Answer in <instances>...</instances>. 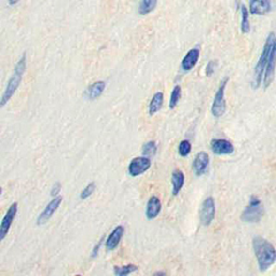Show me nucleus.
<instances>
[{
    "label": "nucleus",
    "instance_id": "obj_1",
    "mask_svg": "<svg viewBox=\"0 0 276 276\" xmlns=\"http://www.w3.org/2000/svg\"><path fill=\"white\" fill-rule=\"evenodd\" d=\"M253 248L261 272H264L275 263L276 249L268 240L261 236L254 237Z\"/></svg>",
    "mask_w": 276,
    "mask_h": 276
},
{
    "label": "nucleus",
    "instance_id": "obj_2",
    "mask_svg": "<svg viewBox=\"0 0 276 276\" xmlns=\"http://www.w3.org/2000/svg\"><path fill=\"white\" fill-rule=\"evenodd\" d=\"M25 71H26V54H23L21 56V59L17 61L11 78L8 81L6 90H4V92L1 96V101H0V107H3L4 105L12 98L14 93L16 92V90L18 89V87H20Z\"/></svg>",
    "mask_w": 276,
    "mask_h": 276
},
{
    "label": "nucleus",
    "instance_id": "obj_3",
    "mask_svg": "<svg viewBox=\"0 0 276 276\" xmlns=\"http://www.w3.org/2000/svg\"><path fill=\"white\" fill-rule=\"evenodd\" d=\"M275 38L276 37L274 36L273 32H271V34L268 36V38H266L263 50H262V52H261V55L258 60V63H257L256 67H255L254 80H253V88L254 89H258L260 87L261 82H262L265 67H266V65H268V61L270 58L271 51H272Z\"/></svg>",
    "mask_w": 276,
    "mask_h": 276
},
{
    "label": "nucleus",
    "instance_id": "obj_4",
    "mask_svg": "<svg viewBox=\"0 0 276 276\" xmlns=\"http://www.w3.org/2000/svg\"><path fill=\"white\" fill-rule=\"evenodd\" d=\"M263 217V207L260 199L257 197H251L249 204L246 206L244 212L242 213V221L247 223L259 222Z\"/></svg>",
    "mask_w": 276,
    "mask_h": 276
},
{
    "label": "nucleus",
    "instance_id": "obj_5",
    "mask_svg": "<svg viewBox=\"0 0 276 276\" xmlns=\"http://www.w3.org/2000/svg\"><path fill=\"white\" fill-rule=\"evenodd\" d=\"M228 81H229V78L228 77H226L221 81V83L220 85H219V88L215 94V97H214L213 105H212V113H213V116L216 118H220L223 113L226 112L225 91H226Z\"/></svg>",
    "mask_w": 276,
    "mask_h": 276
},
{
    "label": "nucleus",
    "instance_id": "obj_6",
    "mask_svg": "<svg viewBox=\"0 0 276 276\" xmlns=\"http://www.w3.org/2000/svg\"><path fill=\"white\" fill-rule=\"evenodd\" d=\"M216 214V207H215V201L212 197H208L204 199L202 203L201 209H199V220L203 226H209L215 219Z\"/></svg>",
    "mask_w": 276,
    "mask_h": 276
},
{
    "label": "nucleus",
    "instance_id": "obj_7",
    "mask_svg": "<svg viewBox=\"0 0 276 276\" xmlns=\"http://www.w3.org/2000/svg\"><path fill=\"white\" fill-rule=\"evenodd\" d=\"M151 168V160L148 156H137L134 158L128 164V174L132 177H138L147 172Z\"/></svg>",
    "mask_w": 276,
    "mask_h": 276
},
{
    "label": "nucleus",
    "instance_id": "obj_8",
    "mask_svg": "<svg viewBox=\"0 0 276 276\" xmlns=\"http://www.w3.org/2000/svg\"><path fill=\"white\" fill-rule=\"evenodd\" d=\"M17 207L18 205L16 202L12 203L7 211L6 215H4V217L2 218V221L0 223V241H3L6 239L9 230H10V228L13 223L14 218H15L17 214Z\"/></svg>",
    "mask_w": 276,
    "mask_h": 276
},
{
    "label": "nucleus",
    "instance_id": "obj_9",
    "mask_svg": "<svg viewBox=\"0 0 276 276\" xmlns=\"http://www.w3.org/2000/svg\"><path fill=\"white\" fill-rule=\"evenodd\" d=\"M63 202V198L58 196V197H54V199H52V201L47 204V205L45 207L44 211L41 212V214L39 215L37 219V225H45L47 221L50 220L52 218V216L54 215L55 212L58 211L59 206Z\"/></svg>",
    "mask_w": 276,
    "mask_h": 276
},
{
    "label": "nucleus",
    "instance_id": "obj_10",
    "mask_svg": "<svg viewBox=\"0 0 276 276\" xmlns=\"http://www.w3.org/2000/svg\"><path fill=\"white\" fill-rule=\"evenodd\" d=\"M275 66H276V38L274 41V45L272 47V51H271L270 58L268 61V65L265 67V71L263 75V87L266 89L269 85L272 83V81L274 79V74H275Z\"/></svg>",
    "mask_w": 276,
    "mask_h": 276
},
{
    "label": "nucleus",
    "instance_id": "obj_11",
    "mask_svg": "<svg viewBox=\"0 0 276 276\" xmlns=\"http://www.w3.org/2000/svg\"><path fill=\"white\" fill-rule=\"evenodd\" d=\"M211 149L213 153L217 155H228L232 154L234 152V146L227 139L214 138L211 141Z\"/></svg>",
    "mask_w": 276,
    "mask_h": 276
},
{
    "label": "nucleus",
    "instance_id": "obj_12",
    "mask_svg": "<svg viewBox=\"0 0 276 276\" xmlns=\"http://www.w3.org/2000/svg\"><path fill=\"white\" fill-rule=\"evenodd\" d=\"M209 164V155L205 151H201L196 155L193 160L192 169L197 176H202L206 173Z\"/></svg>",
    "mask_w": 276,
    "mask_h": 276
},
{
    "label": "nucleus",
    "instance_id": "obj_13",
    "mask_svg": "<svg viewBox=\"0 0 276 276\" xmlns=\"http://www.w3.org/2000/svg\"><path fill=\"white\" fill-rule=\"evenodd\" d=\"M123 234H124V227L123 226H118L116 227L113 231L108 235L106 243H105V246H106V249L108 251L115 250L118 248L119 244L123 237Z\"/></svg>",
    "mask_w": 276,
    "mask_h": 276
},
{
    "label": "nucleus",
    "instance_id": "obj_14",
    "mask_svg": "<svg viewBox=\"0 0 276 276\" xmlns=\"http://www.w3.org/2000/svg\"><path fill=\"white\" fill-rule=\"evenodd\" d=\"M199 59V49H198V47H193V49L189 50L182 61V65H180L182 66V69L185 71V73H187V71H191L194 67H196Z\"/></svg>",
    "mask_w": 276,
    "mask_h": 276
},
{
    "label": "nucleus",
    "instance_id": "obj_15",
    "mask_svg": "<svg viewBox=\"0 0 276 276\" xmlns=\"http://www.w3.org/2000/svg\"><path fill=\"white\" fill-rule=\"evenodd\" d=\"M271 11L270 0H249V13L254 15H264Z\"/></svg>",
    "mask_w": 276,
    "mask_h": 276
},
{
    "label": "nucleus",
    "instance_id": "obj_16",
    "mask_svg": "<svg viewBox=\"0 0 276 276\" xmlns=\"http://www.w3.org/2000/svg\"><path fill=\"white\" fill-rule=\"evenodd\" d=\"M162 209V204L160 199L155 196H152L148 203H147V207H146V217L149 220H153L156 217L159 216V214L161 213Z\"/></svg>",
    "mask_w": 276,
    "mask_h": 276
},
{
    "label": "nucleus",
    "instance_id": "obj_17",
    "mask_svg": "<svg viewBox=\"0 0 276 276\" xmlns=\"http://www.w3.org/2000/svg\"><path fill=\"white\" fill-rule=\"evenodd\" d=\"M105 88H106V83L104 81H96V82L89 85L87 91H85V96L91 101H94V99L101 96L105 91Z\"/></svg>",
    "mask_w": 276,
    "mask_h": 276
},
{
    "label": "nucleus",
    "instance_id": "obj_18",
    "mask_svg": "<svg viewBox=\"0 0 276 276\" xmlns=\"http://www.w3.org/2000/svg\"><path fill=\"white\" fill-rule=\"evenodd\" d=\"M184 174L183 173V170L180 169H175L172 173V194L174 197L178 196L179 192L182 191V189L184 188Z\"/></svg>",
    "mask_w": 276,
    "mask_h": 276
},
{
    "label": "nucleus",
    "instance_id": "obj_19",
    "mask_svg": "<svg viewBox=\"0 0 276 276\" xmlns=\"http://www.w3.org/2000/svg\"><path fill=\"white\" fill-rule=\"evenodd\" d=\"M163 101H164V94L162 92H156L153 96H152L149 107H148V112L150 116L155 115L160 109L163 106Z\"/></svg>",
    "mask_w": 276,
    "mask_h": 276
},
{
    "label": "nucleus",
    "instance_id": "obj_20",
    "mask_svg": "<svg viewBox=\"0 0 276 276\" xmlns=\"http://www.w3.org/2000/svg\"><path fill=\"white\" fill-rule=\"evenodd\" d=\"M241 31L243 34H248L250 31V23H249V9H247L246 6L242 4L241 6Z\"/></svg>",
    "mask_w": 276,
    "mask_h": 276
},
{
    "label": "nucleus",
    "instance_id": "obj_21",
    "mask_svg": "<svg viewBox=\"0 0 276 276\" xmlns=\"http://www.w3.org/2000/svg\"><path fill=\"white\" fill-rule=\"evenodd\" d=\"M156 4H158V0H141L139 8H138V12H139L140 15H147V14L154 10Z\"/></svg>",
    "mask_w": 276,
    "mask_h": 276
},
{
    "label": "nucleus",
    "instance_id": "obj_22",
    "mask_svg": "<svg viewBox=\"0 0 276 276\" xmlns=\"http://www.w3.org/2000/svg\"><path fill=\"white\" fill-rule=\"evenodd\" d=\"M138 270V266L135 264H126V265H122V266H118L116 265L113 268V273L117 276H125L131 273H134Z\"/></svg>",
    "mask_w": 276,
    "mask_h": 276
},
{
    "label": "nucleus",
    "instance_id": "obj_23",
    "mask_svg": "<svg viewBox=\"0 0 276 276\" xmlns=\"http://www.w3.org/2000/svg\"><path fill=\"white\" fill-rule=\"evenodd\" d=\"M180 97H182V87H180V85H175L172 93H170L169 104V109H174L176 106H177Z\"/></svg>",
    "mask_w": 276,
    "mask_h": 276
},
{
    "label": "nucleus",
    "instance_id": "obj_24",
    "mask_svg": "<svg viewBox=\"0 0 276 276\" xmlns=\"http://www.w3.org/2000/svg\"><path fill=\"white\" fill-rule=\"evenodd\" d=\"M141 153H142V155L148 156V158H151V156H153L156 153V144H155V141L150 140L148 142H146V144L142 146Z\"/></svg>",
    "mask_w": 276,
    "mask_h": 276
},
{
    "label": "nucleus",
    "instance_id": "obj_25",
    "mask_svg": "<svg viewBox=\"0 0 276 276\" xmlns=\"http://www.w3.org/2000/svg\"><path fill=\"white\" fill-rule=\"evenodd\" d=\"M192 150V146H191V142L187 139H184L180 141V144L178 146V154L180 156H183V158H185L190 152Z\"/></svg>",
    "mask_w": 276,
    "mask_h": 276
},
{
    "label": "nucleus",
    "instance_id": "obj_26",
    "mask_svg": "<svg viewBox=\"0 0 276 276\" xmlns=\"http://www.w3.org/2000/svg\"><path fill=\"white\" fill-rule=\"evenodd\" d=\"M95 189H96V185H95V184H94V183H90V184L87 185V187H85V188L82 190V192H81V194H80V198L82 199H89V198L91 197L92 194L94 193Z\"/></svg>",
    "mask_w": 276,
    "mask_h": 276
},
{
    "label": "nucleus",
    "instance_id": "obj_27",
    "mask_svg": "<svg viewBox=\"0 0 276 276\" xmlns=\"http://www.w3.org/2000/svg\"><path fill=\"white\" fill-rule=\"evenodd\" d=\"M216 65H217V63L215 61H208V64L206 66V76L207 77H211V76L215 73Z\"/></svg>",
    "mask_w": 276,
    "mask_h": 276
},
{
    "label": "nucleus",
    "instance_id": "obj_28",
    "mask_svg": "<svg viewBox=\"0 0 276 276\" xmlns=\"http://www.w3.org/2000/svg\"><path fill=\"white\" fill-rule=\"evenodd\" d=\"M103 241H104V237H102L101 240H99V242L97 243L96 244V246L94 247L93 248V250H92V254H91V258L92 259H94L95 257H96L97 255H98V251H99V248H101V246H102V243H103Z\"/></svg>",
    "mask_w": 276,
    "mask_h": 276
},
{
    "label": "nucleus",
    "instance_id": "obj_29",
    "mask_svg": "<svg viewBox=\"0 0 276 276\" xmlns=\"http://www.w3.org/2000/svg\"><path fill=\"white\" fill-rule=\"evenodd\" d=\"M61 188V185L60 183H56L54 184V187L52 188V191H51V196L52 197H58V194L60 193V190Z\"/></svg>",
    "mask_w": 276,
    "mask_h": 276
},
{
    "label": "nucleus",
    "instance_id": "obj_30",
    "mask_svg": "<svg viewBox=\"0 0 276 276\" xmlns=\"http://www.w3.org/2000/svg\"><path fill=\"white\" fill-rule=\"evenodd\" d=\"M20 1L21 0H8V4L11 7H14V6H16V4Z\"/></svg>",
    "mask_w": 276,
    "mask_h": 276
},
{
    "label": "nucleus",
    "instance_id": "obj_31",
    "mask_svg": "<svg viewBox=\"0 0 276 276\" xmlns=\"http://www.w3.org/2000/svg\"><path fill=\"white\" fill-rule=\"evenodd\" d=\"M153 275L154 276H164V275H166V272H164V271H161V272L153 273Z\"/></svg>",
    "mask_w": 276,
    "mask_h": 276
}]
</instances>
